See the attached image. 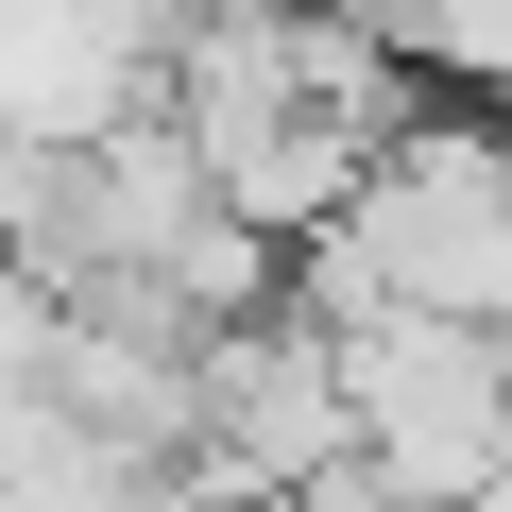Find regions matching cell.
Wrapping results in <instances>:
<instances>
[{"instance_id": "6da1fadb", "label": "cell", "mask_w": 512, "mask_h": 512, "mask_svg": "<svg viewBox=\"0 0 512 512\" xmlns=\"http://www.w3.org/2000/svg\"><path fill=\"white\" fill-rule=\"evenodd\" d=\"M291 308H325V325H495L512 342V120H478V103H427L393 154H376V188L291 256Z\"/></svg>"}, {"instance_id": "7a4b0ae2", "label": "cell", "mask_w": 512, "mask_h": 512, "mask_svg": "<svg viewBox=\"0 0 512 512\" xmlns=\"http://www.w3.org/2000/svg\"><path fill=\"white\" fill-rule=\"evenodd\" d=\"M342 393H359V478L393 512H478L512 478V342L495 325H342Z\"/></svg>"}, {"instance_id": "3957f363", "label": "cell", "mask_w": 512, "mask_h": 512, "mask_svg": "<svg viewBox=\"0 0 512 512\" xmlns=\"http://www.w3.org/2000/svg\"><path fill=\"white\" fill-rule=\"evenodd\" d=\"M171 103V0H0V137L18 154H103Z\"/></svg>"}]
</instances>
